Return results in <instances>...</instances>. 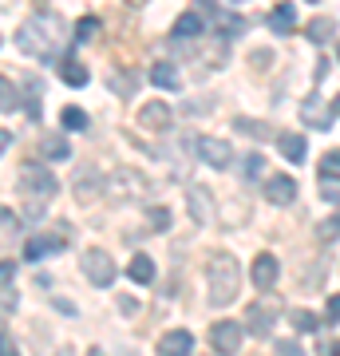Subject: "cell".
Wrapping results in <instances>:
<instances>
[{
	"instance_id": "cell-1",
	"label": "cell",
	"mask_w": 340,
	"mask_h": 356,
	"mask_svg": "<svg viewBox=\"0 0 340 356\" xmlns=\"http://www.w3.org/2000/svg\"><path fill=\"white\" fill-rule=\"evenodd\" d=\"M206 285H210V305H229L241 289V269L234 254H214L206 266Z\"/></svg>"
},
{
	"instance_id": "cell-2",
	"label": "cell",
	"mask_w": 340,
	"mask_h": 356,
	"mask_svg": "<svg viewBox=\"0 0 340 356\" xmlns=\"http://www.w3.org/2000/svg\"><path fill=\"white\" fill-rule=\"evenodd\" d=\"M83 277L91 281V285H99V289H107L115 281V261L107 250H83Z\"/></svg>"
},
{
	"instance_id": "cell-3",
	"label": "cell",
	"mask_w": 340,
	"mask_h": 356,
	"mask_svg": "<svg viewBox=\"0 0 340 356\" xmlns=\"http://www.w3.org/2000/svg\"><path fill=\"white\" fill-rule=\"evenodd\" d=\"M16 48L24 51V56H48V36H44V16H36V20H28V24H20V32H16Z\"/></svg>"
},
{
	"instance_id": "cell-4",
	"label": "cell",
	"mask_w": 340,
	"mask_h": 356,
	"mask_svg": "<svg viewBox=\"0 0 340 356\" xmlns=\"http://www.w3.org/2000/svg\"><path fill=\"white\" fill-rule=\"evenodd\" d=\"M139 127L143 131H170V123H175V111H170V103L163 99H151V103H139Z\"/></svg>"
},
{
	"instance_id": "cell-5",
	"label": "cell",
	"mask_w": 340,
	"mask_h": 356,
	"mask_svg": "<svg viewBox=\"0 0 340 356\" xmlns=\"http://www.w3.org/2000/svg\"><path fill=\"white\" fill-rule=\"evenodd\" d=\"M241 325H234V321H218V325H210V344H214L218 356H234L241 348Z\"/></svg>"
},
{
	"instance_id": "cell-6",
	"label": "cell",
	"mask_w": 340,
	"mask_h": 356,
	"mask_svg": "<svg viewBox=\"0 0 340 356\" xmlns=\"http://www.w3.org/2000/svg\"><path fill=\"white\" fill-rule=\"evenodd\" d=\"M20 186H24L32 198H51V194L60 191V182L48 175V170H40V166H20Z\"/></svg>"
},
{
	"instance_id": "cell-7",
	"label": "cell",
	"mask_w": 340,
	"mask_h": 356,
	"mask_svg": "<svg viewBox=\"0 0 340 356\" xmlns=\"http://www.w3.org/2000/svg\"><path fill=\"white\" fill-rule=\"evenodd\" d=\"M301 119H305V127L328 131V127H332V119H337V111H332V107H328V103L313 91V95H309V99L301 103Z\"/></svg>"
},
{
	"instance_id": "cell-8",
	"label": "cell",
	"mask_w": 340,
	"mask_h": 356,
	"mask_svg": "<svg viewBox=\"0 0 340 356\" xmlns=\"http://www.w3.org/2000/svg\"><path fill=\"white\" fill-rule=\"evenodd\" d=\"M198 154H202V163H210L214 170H226V166L234 163V147H229L226 139H214V135L198 139Z\"/></svg>"
},
{
	"instance_id": "cell-9",
	"label": "cell",
	"mask_w": 340,
	"mask_h": 356,
	"mask_svg": "<svg viewBox=\"0 0 340 356\" xmlns=\"http://www.w3.org/2000/svg\"><path fill=\"white\" fill-rule=\"evenodd\" d=\"M265 202H273V206L297 202V178H289V175H269V178H265Z\"/></svg>"
},
{
	"instance_id": "cell-10",
	"label": "cell",
	"mask_w": 340,
	"mask_h": 356,
	"mask_svg": "<svg viewBox=\"0 0 340 356\" xmlns=\"http://www.w3.org/2000/svg\"><path fill=\"white\" fill-rule=\"evenodd\" d=\"M273 321H277V305H273V301H269V305H265V301H257V305H250V313H245V325H241V329H250L253 337H265V332L273 329Z\"/></svg>"
},
{
	"instance_id": "cell-11",
	"label": "cell",
	"mask_w": 340,
	"mask_h": 356,
	"mask_svg": "<svg viewBox=\"0 0 340 356\" xmlns=\"http://www.w3.org/2000/svg\"><path fill=\"white\" fill-rule=\"evenodd\" d=\"M253 285H257V289H273V285H277V277H281V266H277V257L273 254H257L253 257Z\"/></svg>"
},
{
	"instance_id": "cell-12",
	"label": "cell",
	"mask_w": 340,
	"mask_h": 356,
	"mask_svg": "<svg viewBox=\"0 0 340 356\" xmlns=\"http://www.w3.org/2000/svg\"><path fill=\"white\" fill-rule=\"evenodd\" d=\"M190 348H194V337L186 329H170L159 341V356H190Z\"/></svg>"
},
{
	"instance_id": "cell-13",
	"label": "cell",
	"mask_w": 340,
	"mask_h": 356,
	"mask_svg": "<svg viewBox=\"0 0 340 356\" xmlns=\"http://www.w3.org/2000/svg\"><path fill=\"white\" fill-rule=\"evenodd\" d=\"M202 32H206V16L202 13H182L175 20V28H170L175 40H190V36H202Z\"/></svg>"
},
{
	"instance_id": "cell-14",
	"label": "cell",
	"mask_w": 340,
	"mask_h": 356,
	"mask_svg": "<svg viewBox=\"0 0 340 356\" xmlns=\"http://www.w3.org/2000/svg\"><path fill=\"white\" fill-rule=\"evenodd\" d=\"M269 28H273L277 36H289L293 28H297V4H277V8L269 13Z\"/></svg>"
},
{
	"instance_id": "cell-15",
	"label": "cell",
	"mask_w": 340,
	"mask_h": 356,
	"mask_svg": "<svg viewBox=\"0 0 340 356\" xmlns=\"http://www.w3.org/2000/svg\"><path fill=\"white\" fill-rule=\"evenodd\" d=\"M151 83H154V88H163V91H178V88H182V79H178V67H175V64H166V60H159V64L151 67Z\"/></svg>"
},
{
	"instance_id": "cell-16",
	"label": "cell",
	"mask_w": 340,
	"mask_h": 356,
	"mask_svg": "<svg viewBox=\"0 0 340 356\" xmlns=\"http://www.w3.org/2000/svg\"><path fill=\"white\" fill-rule=\"evenodd\" d=\"M40 154L51 159V163H63V159H72V143L60 139V135H44L40 139Z\"/></svg>"
},
{
	"instance_id": "cell-17",
	"label": "cell",
	"mask_w": 340,
	"mask_h": 356,
	"mask_svg": "<svg viewBox=\"0 0 340 356\" xmlns=\"http://www.w3.org/2000/svg\"><path fill=\"white\" fill-rule=\"evenodd\" d=\"M127 277L135 281V285H151L154 281V261L147 254H135L131 257V266H127Z\"/></svg>"
},
{
	"instance_id": "cell-18",
	"label": "cell",
	"mask_w": 340,
	"mask_h": 356,
	"mask_svg": "<svg viewBox=\"0 0 340 356\" xmlns=\"http://www.w3.org/2000/svg\"><path fill=\"white\" fill-rule=\"evenodd\" d=\"M277 147L289 163H305V159H309V143H305L301 135H277Z\"/></svg>"
},
{
	"instance_id": "cell-19",
	"label": "cell",
	"mask_w": 340,
	"mask_h": 356,
	"mask_svg": "<svg viewBox=\"0 0 340 356\" xmlns=\"http://www.w3.org/2000/svg\"><path fill=\"white\" fill-rule=\"evenodd\" d=\"M190 218L194 222H210V191L206 186H190Z\"/></svg>"
},
{
	"instance_id": "cell-20",
	"label": "cell",
	"mask_w": 340,
	"mask_h": 356,
	"mask_svg": "<svg viewBox=\"0 0 340 356\" xmlns=\"http://www.w3.org/2000/svg\"><path fill=\"white\" fill-rule=\"evenodd\" d=\"M60 79L63 83H72V88H83V83H88V67L79 64L76 56H63L60 60Z\"/></svg>"
},
{
	"instance_id": "cell-21",
	"label": "cell",
	"mask_w": 340,
	"mask_h": 356,
	"mask_svg": "<svg viewBox=\"0 0 340 356\" xmlns=\"http://www.w3.org/2000/svg\"><path fill=\"white\" fill-rule=\"evenodd\" d=\"M56 250H63V242L60 238H28V245H24V257H48V254H56Z\"/></svg>"
},
{
	"instance_id": "cell-22",
	"label": "cell",
	"mask_w": 340,
	"mask_h": 356,
	"mask_svg": "<svg viewBox=\"0 0 340 356\" xmlns=\"http://www.w3.org/2000/svg\"><path fill=\"white\" fill-rule=\"evenodd\" d=\"M214 20H218V32H222V40H229V36H241V32H245V20H241V16L214 13Z\"/></svg>"
},
{
	"instance_id": "cell-23",
	"label": "cell",
	"mask_w": 340,
	"mask_h": 356,
	"mask_svg": "<svg viewBox=\"0 0 340 356\" xmlns=\"http://www.w3.org/2000/svg\"><path fill=\"white\" fill-rule=\"evenodd\" d=\"M289 321H293V329H297V332H316V329H321V317L309 313V309H293Z\"/></svg>"
},
{
	"instance_id": "cell-24",
	"label": "cell",
	"mask_w": 340,
	"mask_h": 356,
	"mask_svg": "<svg viewBox=\"0 0 340 356\" xmlns=\"http://www.w3.org/2000/svg\"><path fill=\"white\" fill-rule=\"evenodd\" d=\"M60 123L67 131H83V127H88V111H83V107H63Z\"/></svg>"
},
{
	"instance_id": "cell-25",
	"label": "cell",
	"mask_w": 340,
	"mask_h": 356,
	"mask_svg": "<svg viewBox=\"0 0 340 356\" xmlns=\"http://www.w3.org/2000/svg\"><path fill=\"white\" fill-rule=\"evenodd\" d=\"M316 238H321V242H337V238H340V214L325 218V222L316 226Z\"/></svg>"
},
{
	"instance_id": "cell-26",
	"label": "cell",
	"mask_w": 340,
	"mask_h": 356,
	"mask_svg": "<svg viewBox=\"0 0 340 356\" xmlns=\"http://www.w3.org/2000/svg\"><path fill=\"white\" fill-rule=\"evenodd\" d=\"M332 32H337V24H332V20H313V24H309V40H313V44H325Z\"/></svg>"
},
{
	"instance_id": "cell-27",
	"label": "cell",
	"mask_w": 340,
	"mask_h": 356,
	"mask_svg": "<svg viewBox=\"0 0 340 356\" xmlns=\"http://www.w3.org/2000/svg\"><path fill=\"white\" fill-rule=\"evenodd\" d=\"M16 107V88L8 76H0V111H13Z\"/></svg>"
},
{
	"instance_id": "cell-28",
	"label": "cell",
	"mask_w": 340,
	"mask_h": 356,
	"mask_svg": "<svg viewBox=\"0 0 340 356\" xmlns=\"http://www.w3.org/2000/svg\"><path fill=\"white\" fill-rule=\"evenodd\" d=\"M321 178H340V151H328L321 159Z\"/></svg>"
},
{
	"instance_id": "cell-29",
	"label": "cell",
	"mask_w": 340,
	"mask_h": 356,
	"mask_svg": "<svg viewBox=\"0 0 340 356\" xmlns=\"http://www.w3.org/2000/svg\"><path fill=\"white\" fill-rule=\"evenodd\" d=\"M95 32H99V20H95V16H83V20L76 24V44H83V40H91Z\"/></svg>"
},
{
	"instance_id": "cell-30",
	"label": "cell",
	"mask_w": 340,
	"mask_h": 356,
	"mask_svg": "<svg viewBox=\"0 0 340 356\" xmlns=\"http://www.w3.org/2000/svg\"><path fill=\"white\" fill-rule=\"evenodd\" d=\"M241 166H245V170H241L245 178H261V170H265V159H261V154H245V159H241Z\"/></svg>"
},
{
	"instance_id": "cell-31",
	"label": "cell",
	"mask_w": 340,
	"mask_h": 356,
	"mask_svg": "<svg viewBox=\"0 0 340 356\" xmlns=\"http://www.w3.org/2000/svg\"><path fill=\"white\" fill-rule=\"evenodd\" d=\"M147 218H151L154 229H170V210H163V206H151V210H147Z\"/></svg>"
},
{
	"instance_id": "cell-32",
	"label": "cell",
	"mask_w": 340,
	"mask_h": 356,
	"mask_svg": "<svg viewBox=\"0 0 340 356\" xmlns=\"http://www.w3.org/2000/svg\"><path fill=\"white\" fill-rule=\"evenodd\" d=\"M321 194H325L328 202L340 206V178H321Z\"/></svg>"
},
{
	"instance_id": "cell-33",
	"label": "cell",
	"mask_w": 340,
	"mask_h": 356,
	"mask_svg": "<svg viewBox=\"0 0 340 356\" xmlns=\"http://www.w3.org/2000/svg\"><path fill=\"white\" fill-rule=\"evenodd\" d=\"M234 131H245V135H269L265 123H253V119H234Z\"/></svg>"
},
{
	"instance_id": "cell-34",
	"label": "cell",
	"mask_w": 340,
	"mask_h": 356,
	"mask_svg": "<svg viewBox=\"0 0 340 356\" xmlns=\"http://www.w3.org/2000/svg\"><path fill=\"white\" fill-rule=\"evenodd\" d=\"M16 229H20V218H16L13 210L0 206V234H16Z\"/></svg>"
},
{
	"instance_id": "cell-35",
	"label": "cell",
	"mask_w": 340,
	"mask_h": 356,
	"mask_svg": "<svg viewBox=\"0 0 340 356\" xmlns=\"http://www.w3.org/2000/svg\"><path fill=\"white\" fill-rule=\"evenodd\" d=\"M325 321H328V325H337V321H340V293H332V297H328V305H325Z\"/></svg>"
},
{
	"instance_id": "cell-36",
	"label": "cell",
	"mask_w": 340,
	"mask_h": 356,
	"mask_svg": "<svg viewBox=\"0 0 340 356\" xmlns=\"http://www.w3.org/2000/svg\"><path fill=\"white\" fill-rule=\"evenodd\" d=\"M16 281V261H0V289Z\"/></svg>"
},
{
	"instance_id": "cell-37",
	"label": "cell",
	"mask_w": 340,
	"mask_h": 356,
	"mask_svg": "<svg viewBox=\"0 0 340 356\" xmlns=\"http://www.w3.org/2000/svg\"><path fill=\"white\" fill-rule=\"evenodd\" d=\"M0 356H20V348H16V341L8 332H0Z\"/></svg>"
},
{
	"instance_id": "cell-38",
	"label": "cell",
	"mask_w": 340,
	"mask_h": 356,
	"mask_svg": "<svg viewBox=\"0 0 340 356\" xmlns=\"http://www.w3.org/2000/svg\"><path fill=\"white\" fill-rule=\"evenodd\" d=\"M277 356H305L297 341H277Z\"/></svg>"
},
{
	"instance_id": "cell-39",
	"label": "cell",
	"mask_w": 340,
	"mask_h": 356,
	"mask_svg": "<svg viewBox=\"0 0 340 356\" xmlns=\"http://www.w3.org/2000/svg\"><path fill=\"white\" fill-rule=\"evenodd\" d=\"M321 356H340V344L337 341H325V344H321Z\"/></svg>"
},
{
	"instance_id": "cell-40",
	"label": "cell",
	"mask_w": 340,
	"mask_h": 356,
	"mask_svg": "<svg viewBox=\"0 0 340 356\" xmlns=\"http://www.w3.org/2000/svg\"><path fill=\"white\" fill-rule=\"evenodd\" d=\"M8 147H13V135H8V131H0V154L8 151Z\"/></svg>"
},
{
	"instance_id": "cell-41",
	"label": "cell",
	"mask_w": 340,
	"mask_h": 356,
	"mask_svg": "<svg viewBox=\"0 0 340 356\" xmlns=\"http://www.w3.org/2000/svg\"><path fill=\"white\" fill-rule=\"evenodd\" d=\"M332 111H337V115H340V91H337V99H332Z\"/></svg>"
},
{
	"instance_id": "cell-42",
	"label": "cell",
	"mask_w": 340,
	"mask_h": 356,
	"mask_svg": "<svg viewBox=\"0 0 340 356\" xmlns=\"http://www.w3.org/2000/svg\"><path fill=\"white\" fill-rule=\"evenodd\" d=\"M56 356H76V353H72V348H60V353H56Z\"/></svg>"
},
{
	"instance_id": "cell-43",
	"label": "cell",
	"mask_w": 340,
	"mask_h": 356,
	"mask_svg": "<svg viewBox=\"0 0 340 356\" xmlns=\"http://www.w3.org/2000/svg\"><path fill=\"white\" fill-rule=\"evenodd\" d=\"M88 356H103V348H88Z\"/></svg>"
},
{
	"instance_id": "cell-44",
	"label": "cell",
	"mask_w": 340,
	"mask_h": 356,
	"mask_svg": "<svg viewBox=\"0 0 340 356\" xmlns=\"http://www.w3.org/2000/svg\"><path fill=\"white\" fill-rule=\"evenodd\" d=\"M229 4H245V0H229Z\"/></svg>"
},
{
	"instance_id": "cell-45",
	"label": "cell",
	"mask_w": 340,
	"mask_h": 356,
	"mask_svg": "<svg viewBox=\"0 0 340 356\" xmlns=\"http://www.w3.org/2000/svg\"><path fill=\"white\" fill-rule=\"evenodd\" d=\"M309 4H316V0H309Z\"/></svg>"
}]
</instances>
